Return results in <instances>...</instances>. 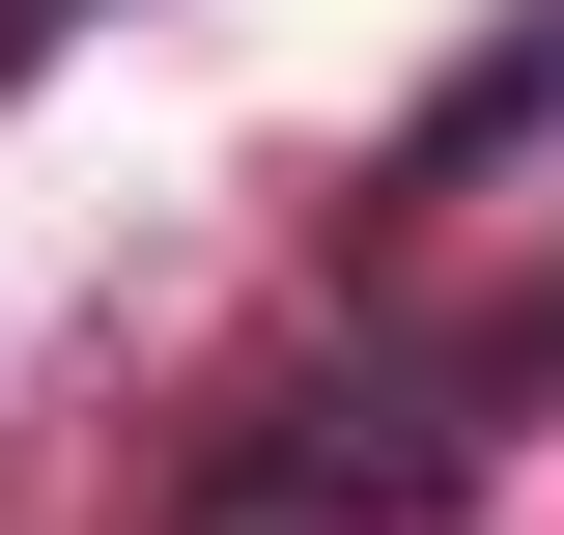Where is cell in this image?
I'll use <instances>...</instances> for the list:
<instances>
[{
    "label": "cell",
    "mask_w": 564,
    "mask_h": 535,
    "mask_svg": "<svg viewBox=\"0 0 564 535\" xmlns=\"http://www.w3.org/2000/svg\"><path fill=\"white\" fill-rule=\"evenodd\" d=\"M57 29H85V0H0V57H57Z\"/></svg>",
    "instance_id": "obj_1"
}]
</instances>
